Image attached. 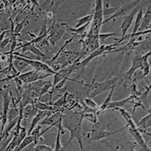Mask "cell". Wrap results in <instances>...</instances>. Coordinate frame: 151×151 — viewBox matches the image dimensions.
Here are the masks:
<instances>
[{
  "label": "cell",
  "mask_w": 151,
  "mask_h": 151,
  "mask_svg": "<svg viewBox=\"0 0 151 151\" xmlns=\"http://www.w3.org/2000/svg\"><path fill=\"white\" fill-rule=\"evenodd\" d=\"M74 38H75V36H73L72 38H70V40H66V42H65V43H64V45H63V46L61 47V48H60V49L58 51V52H57V54L56 55H55V56H54V58H52L51 59V60H49V62H52V61H54V60H56L57 58H58V57L59 56V55H60V54L62 52V51H63V50L64 49V48H66V47L67 46V45H69V44H70V43H71L73 42V40H74Z\"/></svg>",
  "instance_id": "1f68e13d"
},
{
  "label": "cell",
  "mask_w": 151,
  "mask_h": 151,
  "mask_svg": "<svg viewBox=\"0 0 151 151\" xmlns=\"http://www.w3.org/2000/svg\"><path fill=\"white\" fill-rule=\"evenodd\" d=\"M50 76H52V74H41V72H39V71L33 70L28 71V72L24 73H20V75L17 77L21 79L23 82V83H24V84H29V83H34L36 81L45 79V78L48 77Z\"/></svg>",
  "instance_id": "8fae6325"
},
{
  "label": "cell",
  "mask_w": 151,
  "mask_h": 151,
  "mask_svg": "<svg viewBox=\"0 0 151 151\" xmlns=\"http://www.w3.org/2000/svg\"><path fill=\"white\" fill-rule=\"evenodd\" d=\"M107 1V3H106V7H108L109 6V2H110V0H106Z\"/></svg>",
  "instance_id": "74e56055"
},
{
  "label": "cell",
  "mask_w": 151,
  "mask_h": 151,
  "mask_svg": "<svg viewBox=\"0 0 151 151\" xmlns=\"http://www.w3.org/2000/svg\"><path fill=\"white\" fill-rule=\"evenodd\" d=\"M103 0H95L93 17L91 22L90 30L88 33L89 35H98L103 25L102 22L104 21L103 14Z\"/></svg>",
  "instance_id": "277c9868"
},
{
  "label": "cell",
  "mask_w": 151,
  "mask_h": 151,
  "mask_svg": "<svg viewBox=\"0 0 151 151\" xmlns=\"http://www.w3.org/2000/svg\"><path fill=\"white\" fill-rule=\"evenodd\" d=\"M151 21V13H150V4L148 6L146 12L143 14L142 20H141V25L138 29V30H144L148 28H150V25Z\"/></svg>",
  "instance_id": "ffe728a7"
},
{
  "label": "cell",
  "mask_w": 151,
  "mask_h": 151,
  "mask_svg": "<svg viewBox=\"0 0 151 151\" xmlns=\"http://www.w3.org/2000/svg\"><path fill=\"white\" fill-rule=\"evenodd\" d=\"M42 128V125H36V127L33 129V131L31 132V133L29 134L33 136V138H34V146H36V144H38V143L40 142V137H42L40 133H41V129Z\"/></svg>",
  "instance_id": "484cf974"
},
{
  "label": "cell",
  "mask_w": 151,
  "mask_h": 151,
  "mask_svg": "<svg viewBox=\"0 0 151 151\" xmlns=\"http://www.w3.org/2000/svg\"><path fill=\"white\" fill-rule=\"evenodd\" d=\"M9 32H10L9 29H5V30H4L3 32L1 33V34H0V42L2 41V40H4V37H5V34H6L7 33H9Z\"/></svg>",
  "instance_id": "8d00e7d4"
},
{
  "label": "cell",
  "mask_w": 151,
  "mask_h": 151,
  "mask_svg": "<svg viewBox=\"0 0 151 151\" xmlns=\"http://www.w3.org/2000/svg\"><path fill=\"white\" fill-rule=\"evenodd\" d=\"M13 58L23 60L26 64H27L28 66H30L33 70L39 71V72L43 73H50L52 74V75H55L57 73V71L54 70L50 66H48V64L44 63V62L40 61V60H34V59L31 58H27L17 56V55H13Z\"/></svg>",
  "instance_id": "8992f818"
},
{
  "label": "cell",
  "mask_w": 151,
  "mask_h": 151,
  "mask_svg": "<svg viewBox=\"0 0 151 151\" xmlns=\"http://www.w3.org/2000/svg\"><path fill=\"white\" fill-rule=\"evenodd\" d=\"M33 141H34V138L31 134H27L26 137H24V139L22 140V141L21 142V144H19L18 146L15 148L14 150L15 151H21L24 148H25L26 147H27L28 145H29L30 144L33 143Z\"/></svg>",
  "instance_id": "cb8c5ba5"
},
{
  "label": "cell",
  "mask_w": 151,
  "mask_h": 151,
  "mask_svg": "<svg viewBox=\"0 0 151 151\" xmlns=\"http://www.w3.org/2000/svg\"><path fill=\"white\" fill-rule=\"evenodd\" d=\"M109 124H107L106 125H103L101 122H96L95 123L93 124L92 128L91 129V130L88 132L87 134H86V138H87L90 142H93V141H101V140L104 139L108 137L109 136H111L113 134H115L116 133L122 132V130L125 129L127 128V126L125 125L124 127L121 128V129H116V130L112 131L110 132L106 129V127L108 126Z\"/></svg>",
  "instance_id": "7a4b0ae2"
},
{
  "label": "cell",
  "mask_w": 151,
  "mask_h": 151,
  "mask_svg": "<svg viewBox=\"0 0 151 151\" xmlns=\"http://www.w3.org/2000/svg\"><path fill=\"white\" fill-rule=\"evenodd\" d=\"M66 32V29L61 23L60 24H56V19L54 20L52 25L50 27V30L48 32V36L47 37V40L48 42L52 45L55 46L56 44L60 41V40L63 37Z\"/></svg>",
  "instance_id": "52a82bcc"
},
{
  "label": "cell",
  "mask_w": 151,
  "mask_h": 151,
  "mask_svg": "<svg viewBox=\"0 0 151 151\" xmlns=\"http://www.w3.org/2000/svg\"><path fill=\"white\" fill-rule=\"evenodd\" d=\"M35 151H52L54 150L52 147L47 146L45 144H36L34 146Z\"/></svg>",
  "instance_id": "e575fe53"
},
{
  "label": "cell",
  "mask_w": 151,
  "mask_h": 151,
  "mask_svg": "<svg viewBox=\"0 0 151 151\" xmlns=\"http://www.w3.org/2000/svg\"><path fill=\"white\" fill-rule=\"evenodd\" d=\"M81 115L83 116V119L88 121L92 124L98 122V117L100 115L98 110L95 112H88V113H84V112H80Z\"/></svg>",
  "instance_id": "603a6c76"
},
{
  "label": "cell",
  "mask_w": 151,
  "mask_h": 151,
  "mask_svg": "<svg viewBox=\"0 0 151 151\" xmlns=\"http://www.w3.org/2000/svg\"><path fill=\"white\" fill-rule=\"evenodd\" d=\"M122 43H115V44H110V45H100L98 48H97L96 49L94 50L93 52H91V53L88 56L85 58L84 60H82L81 62L78 63V64H76V69H80V70H84L85 67L87 66V64L89 63L90 61L93 60V59L96 58L98 56H101L102 55H104V54L108 53V52H113L114 49H115V47L116 45H121Z\"/></svg>",
  "instance_id": "5b68a950"
},
{
  "label": "cell",
  "mask_w": 151,
  "mask_h": 151,
  "mask_svg": "<svg viewBox=\"0 0 151 151\" xmlns=\"http://www.w3.org/2000/svg\"><path fill=\"white\" fill-rule=\"evenodd\" d=\"M119 7H112V8H104L103 9V14L104 16L106 15H110V14H114L117 10H118Z\"/></svg>",
  "instance_id": "d590c367"
},
{
  "label": "cell",
  "mask_w": 151,
  "mask_h": 151,
  "mask_svg": "<svg viewBox=\"0 0 151 151\" xmlns=\"http://www.w3.org/2000/svg\"><path fill=\"white\" fill-rule=\"evenodd\" d=\"M84 102H85V105L90 108L94 109V110H98V105L97 104L96 102L94 101V100H92V98H90V97H87L84 99Z\"/></svg>",
  "instance_id": "4dcf8cb0"
},
{
  "label": "cell",
  "mask_w": 151,
  "mask_h": 151,
  "mask_svg": "<svg viewBox=\"0 0 151 151\" xmlns=\"http://www.w3.org/2000/svg\"><path fill=\"white\" fill-rule=\"evenodd\" d=\"M141 69L142 70L144 76H147L150 73V65L149 62H148V59L143 62V65Z\"/></svg>",
  "instance_id": "d6a6232c"
},
{
  "label": "cell",
  "mask_w": 151,
  "mask_h": 151,
  "mask_svg": "<svg viewBox=\"0 0 151 151\" xmlns=\"http://www.w3.org/2000/svg\"><path fill=\"white\" fill-rule=\"evenodd\" d=\"M150 56V52H147L145 55H135V56L132 58V66L130 69L126 72L125 73V77L127 78L129 80H132V76L134 74V73L138 70L141 69L143 65V62L145 60H147L148 58Z\"/></svg>",
  "instance_id": "9c48e42d"
},
{
  "label": "cell",
  "mask_w": 151,
  "mask_h": 151,
  "mask_svg": "<svg viewBox=\"0 0 151 151\" xmlns=\"http://www.w3.org/2000/svg\"><path fill=\"white\" fill-rule=\"evenodd\" d=\"M38 112L37 109L33 104H29L23 108V118H30L33 116V114Z\"/></svg>",
  "instance_id": "7402d4cb"
},
{
  "label": "cell",
  "mask_w": 151,
  "mask_h": 151,
  "mask_svg": "<svg viewBox=\"0 0 151 151\" xmlns=\"http://www.w3.org/2000/svg\"><path fill=\"white\" fill-rule=\"evenodd\" d=\"M115 87L116 86H113V87L110 88V93H109L108 96L106 97V98H105V100L104 101V102L102 103V104L101 105V106L98 107V113H99V114H101V113H103L105 111V110H106V106H107V105L110 104V102L112 101V97H113V92H114V90H115Z\"/></svg>",
  "instance_id": "44dd1931"
},
{
  "label": "cell",
  "mask_w": 151,
  "mask_h": 151,
  "mask_svg": "<svg viewBox=\"0 0 151 151\" xmlns=\"http://www.w3.org/2000/svg\"><path fill=\"white\" fill-rule=\"evenodd\" d=\"M83 117L80 112H73L71 110H67L62 116V125L64 129H67L70 134V137L66 144L64 148L67 147L73 139L77 141L81 150H83Z\"/></svg>",
  "instance_id": "6da1fadb"
},
{
  "label": "cell",
  "mask_w": 151,
  "mask_h": 151,
  "mask_svg": "<svg viewBox=\"0 0 151 151\" xmlns=\"http://www.w3.org/2000/svg\"><path fill=\"white\" fill-rule=\"evenodd\" d=\"M91 21H90V22L87 23V24L83 25V26H81L77 28L69 26L68 24H66V23H61V24L65 27V29H67V30L69 31V32H70V33H76V35H81V36H82V35H83L86 33V31L87 30L88 27L90 24H91Z\"/></svg>",
  "instance_id": "ac0fdd59"
},
{
  "label": "cell",
  "mask_w": 151,
  "mask_h": 151,
  "mask_svg": "<svg viewBox=\"0 0 151 151\" xmlns=\"http://www.w3.org/2000/svg\"><path fill=\"white\" fill-rule=\"evenodd\" d=\"M65 134V132L64 131V127L62 125V118L60 119V122H59L58 126V134H57L56 141H55V149L54 150L55 151H60V150H64L65 148L62 146L61 142H60V135L61 134Z\"/></svg>",
  "instance_id": "d6986e66"
},
{
  "label": "cell",
  "mask_w": 151,
  "mask_h": 151,
  "mask_svg": "<svg viewBox=\"0 0 151 151\" xmlns=\"http://www.w3.org/2000/svg\"><path fill=\"white\" fill-rule=\"evenodd\" d=\"M141 1H142V0H134V1H132V2L125 4L124 5H122V6L119 8L118 10H117L114 14H112L110 17H108V18H106V20L103 21L102 24H106V23L112 21V20H113V21H115L116 19L119 17L127 15L129 13H130V12L136 7V6L140 5Z\"/></svg>",
  "instance_id": "ba28073f"
},
{
  "label": "cell",
  "mask_w": 151,
  "mask_h": 151,
  "mask_svg": "<svg viewBox=\"0 0 151 151\" xmlns=\"http://www.w3.org/2000/svg\"><path fill=\"white\" fill-rule=\"evenodd\" d=\"M139 9L140 8L138 7V5H137V6H136L130 13H129L127 15L125 16L123 21H122V24H121L120 29L118 30L122 31V37H123L124 36H125V35L127 34L128 30H129L131 25H132V23H133V21H134V17H135L136 14H137V11L139 10Z\"/></svg>",
  "instance_id": "4fadbf2b"
},
{
  "label": "cell",
  "mask_w": 151,
  "mask_h": 151,
  "mask_svg": "<svg viewBox=\"0 0 151 151\" xmlns=\"http://www.w3.org/2000/svg\"><path fill=\"white\" fill-rule=\"evenodd\" d=\"M143 14H144V11L142 9H139V10L137 11V14L135 16V21H134V26L133 28V31H132V33H135L136 32L138 31V29L140 27V25H141V20H142Z\"/></svg>",
  "instance_id": "d4e9b609"
},
{
  "label": "cell",
  "mask_w": 151,
  "mask_h": 151,
  "mask_svg": "<svg viewBox=\"0 0 151 151\" xmlns=\"http://www.w3.org/2000/svg\"><path fill=\"white\" fill-rule=\"evenodd\" d=\"M22 50V52H29L31 53L34 54L36 56L40 57V58H44V57H46V55L45 53H43L41 50H40V48H38L35 45V44H29V43L27 42L24 43L21 46L15 48L14 51H17L18 49Z\"/></svg>",
  "instance_id": "9a60e30c"
},
{
  "label": "cell",
  "mask_w": 151,
  "mask_h": 151,
  "mask_svg": "<svg viewBox=\"0 0 151 151\" xmlns=\"http://www.w3.org/2000/svg\"><path fill=\"white\" fill-rule=\"evenodd\" d=\"M118 81V77H111L103 82H94L91 84L84 83L83 86L88 88V96L93 98L110 90L113 86H116Z\"/></svg>",
  "instance_id": "3957f363"
},
{
  "label": "cell",
  "mask_w": 151,
  "mask_h": 151,
  "mask_svg": "<svg viewBox=\"0 0 151 151\" xmlns=\"http://www.w3.org/2000/svg\"><path fill=\"white\" fill-rule=\"evenodd\" d=\"M13 65H14V67H15V69L18 72H21L23 70H24L26 67H28V64H26L25 62L16 58H14V60L13 61Z\"/></svg>",
  "instance_id": "f546056e"
},
{
  "label": "cell",
  "mask_w": 151,
  "mask_h": 151,
  "mask_svg": "<svg viewBox=\"0 0 151 151\" xmlns=\"http://www.w3.org/2000/svg\"><path fill=\"white\" fill-rule=\"evenodd\" d=\"M118 31L116 32V33H100L98 34V37H99V40H100V42H104L105 40L109 39L110 37L111 36H117L118 34Z\"/></svg>",
  "instance_id": "836d02e7"
},
{
  "label": "cell",
  "mask_w": 151,
  "mask_h": 151,
  "mask_svg": "<svg viewBox=\"0 0 151 151\" xmlns=\"http://www.w3.org/2000/svg\"><path fill=\"white\" fill-rule=\"evenodd\" d=\"M30 13L31 12H29V14H28V15L27 16V17H25V18H24L21 23H18V22H17V21H14V23L16 24V26L14 27V32H13V34L15 35L16 36H20V33H21V31L22 30L23 27H24V24H25L27 20L28 17H29V15L30 14Z\"/></svg>",
  "instance_id": "83f0119b"
},
{
  "label": "cell",
  "mask_w": 151,
  "mask_h": 151,
  "mask_svg": "<svg viewBox=\"0 0 151 151\" xmlns=\"http://www.w3.org/2000/svg\"><path fill=\"white\" fill-rule=\"evenodd\" d=\"M139 98V97L134 96L133 94H131L130 96H129L128 98H125L123 100H120V101H111L110 102L107 106H106V110L108 109H112L113 110L114 108H118V107H123L126 104L128 103H133V101H134L135 98Z\"/></svg>",
  "instance_id": "e0dca14e"
},
{
  "label": "cell",
  "mask_w": 151,
  "mask_h": 151,
  "mask_svg": "<svg viewBox=\"0 0 151 151\" xmlns=\"http://www.w3.org/2000/svg\"><path fill=\"white\" fill-rule=\"evenodd\" d=\"M51 87H52V83H51V81H47L45 82V83L42 86V88L40 90V96L38 98V100L40 101V98L44 95L45 94L48 93L49 91V89L51 88Z\"/></svg>",
  "instance_id": "f1b7e54d"
},
{
  "label": "cell",
  "mask_w": 151,
  "mask_h": 151,
  "mask_svg": "<svg viewBox=\"0 0 151 151\" xmlns=\"http://www.w3.org/2000/svg\"><path fill=\"white\" fill-rule=\"evenodd\" d=\"M137 126V129L139 130L140 132L142 133H146V134H149L150 136V133L148 132V129H150L151 126V113H149L147 116L143 117L141 120L138 122V125Z\"/></svg>",
  "instance_id": "2e32d148"
},
{
  "label": "cell",
  "mask_w": 151,
  "mask_h": 151,
  "mask_svg": "<svg viewBox=\"0 0 151 151\" xmlns=\"http://www.w3.org/2000/svg\"><path fill=\"white\" fill-rule=\"evenodd\" d=\"M63 113H64L60 111V110H57V111L53 112L50 115H48L46 117L44 118V119L40 122V125H42V126L45 125H49V127L45 129V131L41 132V133H40L41 136L45 134V132H48L50 129H52L53 127L58 128L59 122H60V119L62 118V116H63Z\"/></svg>",
  "instance_id": "30bf717a"
},
{
  "label": "cell",
  "mask_w": 151,
  "mask_h": 151,
  "mask_svg": "<svg viewBox=\"0 0 151 151\" xmlns=\"http://www.w3.org/2000/svg\"><path fill=\"white\" fill-rule=\"evenodd\" d=\"M92 17H93V13L92 14H88V15L84 16V17H80V18L78 19L77 21H76V24L75 27H73L77 28L81 26H83V25L86 24L87 23L91 21Z\"/></svg>",
  "instance_id": "4316f807"
},
{
  "label": "cell",
  "mask_w": 151,
  "mask_h": 151,
  "mask_svg": "<svg viewBox=\"0 0 151 151\" xmlns=\"http://www.w3.org/2000/svg\"><path fill=\"white\" fill-rule=\"evenodd\" d=\"M129 134L132 135V137L134 139L138 145L141 147V150H150L149 147L147 146V143L144 141V137H143L141 132H139V130L137 129V126L134 129H129Z\"/></svg>",
  "instance_id": "5bb4252c"
},
{
  "label": "cell",
  "mask_w": 151,
  "mask_h": 151,
  "mask_svg": "<svg viewBox=\"0 0 151 151\" xmlns=\"http://www.w3.org/2000/svg\"><path fill=\"white\" fill-rule=\"evenodd\" d=\"M11 101L12 98H10L9 94V91L4 93L3 96H2V115H1V121H2V126H1V132L0 134H2L3 132L5 126L7 123L8 121V113L9 110V106H10Z\"/></svg>",
  "instance_id": "7c38bea8"
}]
</instances>
